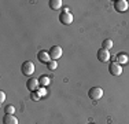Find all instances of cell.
Instances as JSON below:
<instances>
[{
  "mask_svg": "<svg viewBox=\"0 0 129 124\" xmlns=\"http://www.w3.org/2000/svg\"><path fill=\"white\" fill-rule=\"evenodd\" d=\"M21 70H22V73L25 74V76L30 77L33 73H35L36 68H35V64H33L32 61H26L22 64V68H21Z\"/></svg>",
  "mask_w": 129,
  "mask_h": 124,
  "instance_id": "1",
  "label": "cell"
},
{
  "mask_svg": "<svg viewBox=\"0 0 129 124\" xmlns=\"http://www.w3.org/2000/svg\"><path fill=\"white\" fill-rule=\"evenodd\" d=\"M59 21L63 25H70L73 22V14H70V11L67 10V8H64V10L59 14Z\"/></svg>",
  "mask_w": 129,
  "mask_h": 124,
  "instance_id": "2",
  "label": "cell"
},
{
  "mask_svg": "<svg viewBox=\"0 0 129 124\" xmlns=\"http://www.w3.org/2000/svg\"><path fill=\"white\" fill-rule=\"evenodd\" d=\"M88 95H89V98L92 101H99L103 97V90L100 87H92L89 91H88Z\"/></svg>",
  "mask_w": 129,
  "mask_h": 124,
  "instance_id": "3",
  "label": "cell"
},
{
  "mask_svg": "<svg viewBox=\"0 0 129 124\" xmlns=\"http://www.w3.org/2000/svg\"><path fill=\"white\" fill-rule=\"evenodd\" d=\"M50 57H51V59H54V61H56L58 58H60L62 57V54H63V50L62 47H59V46H54V47H51L50 51Z\"/></svg>",
  "mask_w": 129,
  "mask_h": 124,
  "instance_id": "4",
  "label": "cell"
},
{
  "mask_svg": "<svg viewBox=\"0 0 129 124\" xmlns=\"http://www.w3.org/2000/svg\"><path fill=\"white\" fill-rule=\"evenodd\" d=\"M109 72L111 73L113 76H119V74L122 73V68L117 61H113L111 64H110V66H109Z\"/></svg>",
  "mask_w": 129,
  "mask_h": 124,
  "instance_id": "5",
  "label": "cell"
},
{
  "mask_svg": "<svg viewBox=\"0 0 129 124\" xmlns=\"http://www.w3.org/2000/svg\"><path fill=\"white\" fill-rule=\"evenodd\" d=\"M26 87H27V90H29L30 92L37 91L39 87H40V81H39V79H32V77H29V80L26 81Z\"/></svg>",
  "mask_w": 129,
  "mask_h": 124,
  "instance_id": "6",
  "label": "cell"
},
{
  "mask_svg": "<svg viewBox=\"0 0 129 124\" xmlns=\"http://www.w3.org/2000/svg\"><path fill=\"white\" fill-rule=\"evenodd\" d=\"M96 57H98V59H99L100 62H109V61H110V58H111V55H110L109 50L100 48L99 51H98Z\"/></svg>",
  "mask_w": 129,
  "mask_h": 124,
  "instance_id": "7",
  "label": "cell"
},
{
  "mask_svg": "<svg viewBox=\"0 0 129 124\" xmlns=\"http://www.w3.org/2000/svg\"><path fill=\"white\" fill-rule=\"evenodd\" d=\"M128 7H129V3L126 2V0H117V2H114V8L119 12L126 11Z\"/></svg>",
  "mask_w": 129,
  "mask_h": 124,
  "instance_id": "8",
  "label": "cell"
},
{
  "mask_svg": "<svg viewBox=\"0 0 129 124\" xmlns=\"http://www.w3.org/2000/svg\"><path fill=\"white\" fill-rule=\"evenodd\" d=\"M37 58H39V61L41 62V64H48V62L51 61L50 52H48V51H44V50H41V51L37 54Z\"/></svg>",
  "mask_w": 129,
  "mask_h": 124,
  "instance_id": "9",
  "label": "cell"
},
{
  "mask_svg": "<svg viewBox=\"0 0 129 124\" xmlns=\"http://www.w3.org/2000/svg\"><path fill=\"white\" fill-rule=\"evenodd\" d=\"M3 124H18V119L14 114H6L3 119Z\"/></svg>",
  "mask_w": 129,
  "mask_h": 124,
  "instance_id": "10",
  "label": "cell"
},
{
  "mask_svg": "<svg viewBox=\"0 0 129 124\" xmlns=\"http://www.w3.org/2000/svg\"><path fill=\"white\" fill-rule=\"evenodd\" d=\"M115 61L118 62L119 65H122V64H126V62L129 61V57L126 54H117V57H115Z\"/></svg>",
  "mask_w": 129,
  "mask_h": 124,
  "instance_id": "11",
  "label": "cell"
},
{
  "mask_svg": "<svg viewBox=\"0 0 129 124\" xmlns=\"http://www.w3.org/2000/svg\"><path fill=\"white\" fill-rule=\"evenodd\" d=\"M62 0H51L50 2V7L52 10H59L60 7H62Z\"/></svg>",
  "mask_w": 129,
  "mask_h": 124,
  "instance_id": "12",
  "label": "cell"
},
{
  "mask_svg": "<svg viewBox=\"0 0 129 124\" xmlns=\"http://www.w3.org/2000/svg\"><path fill=\"white\" fill-rule=\"evenodd\" d=\"M39 81H40V84H41L43 87H45V86H48L51 83V77H48V76H41L39 79Z\"/></svg>",
  "mask_w": 129,
  "mask_h": 124,
  "instance_id": "13",
  "label": "cell"
},
{
  "mask_svg": "<svg viewBox=\"0 0 129 124\" xmlns=\"http://www.w3.org/2000/svg\"><path fill=\"white\" fill-rule=\"evenodd\" d=\"M102 47L104 50H110V48H113V40H110V39H106V40H103V44H102Z\"/></svg>",
  "mask_w": 129,
  "mask_h": 124,
  "instance_id": "14",
  "label": "cell"
},
{
  "mask_svg": "<svg viewBox=\"0 0 129 124\" xmlns=\"http://www.w3.org/2000/svg\"><path fill=\"white\" fill-rule=\"evenodd\" d=\"M47 66H48V69H50V70H55V69H58V62L54 61V59H51L47 64Z\"/></svg>",
  "mask_w": 129,
  "mask_h": 124,
  "instance_id": "15",
  "label": "cell"
},
{
  "mask_svg": "<svg viewBox=\"0 0 129 124\" xmlns=\"http://www.w3.org/2000/svg\"><path fill=\"white\" fill-rule=\"evenodd\" d=\"M4 112H6V114H14L15 113L14 105H7V106L4 108Z\"/></svg>",
  "mask_w": 129,
  "mask_h": 124,
  "instance_id": "16",
  "label": "cell"
},
{
  "mask_svg": "<svg viewBox=\"0 0 129 124\" xmlns=\"http://www.w3.org/2000/svg\"><path fill=\"white\" fill-rule=\"evenodd\" d=\"M30 95H32V99H33V101H40V98H41V97H40V95H39V92H37V91L32 92V94H30Z\"/></svg>",
  "mask_w": 129,
  "mask_h": 124,
  "instance_id": "17",
  "label": "cell"
},
{
  "mask_svg": "<svg viewBox=\"0 0 129 124\" xmlns=\"http://www.w3.org/2000/svg\"><path fill=\"white\" fill-rule=\"evenodd\" d=\"M37 92H39L40 97H44V95L47 94V90H45L44 87H41V88H39V90H37Z\"/></svg>",
  "mask_w": 129,
  "mask_h": 124,
  "instance_id": "18",
  "label": "cell"
},
{
  "mask_svg": "<svg viewBox=\"0 0 129 124\" xmlns=\"http://www.w3.org/2000/svg\"><path fill=\"white\" fill-rule=\"evenodd\" d=\"M4 101H6V94L4 91H0V104H3Z\"/></svg>",
  "mask_w": 129,
  "mask_h": 124,
  "instance_id": "19",
  "label": "cell"
},
{
  "mask_svg": "<svg viewBox=\"0 0 129 124\" xmlns=\"http://www.w3.org/2000/svg\"><path fill=\"white\" fill-rule=\"evenodd\" d=\"M91 124H92V123H91Z\"/></svg>",
  "mask_w": 129,
  "mask_h": 124,
  "instance_id": "20",
  "label": "cell"
}]
</instances>
